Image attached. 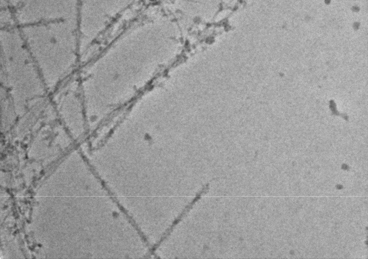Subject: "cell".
<instances>
[{"instance_id": "cell-1", "label": "cell", "mask_w": 368, "mask_h": 259, "mask_svg": "<svg viewBox=\"0 0 368 259\" xmlns=\"http://www.w3.org/2000/svg\"><path fill=\"white\" fill-rule=\"evenodd\" d=\"M136 0H79V36L89 41L101 34L114 20Z\"/></svg>"}]
</instances>
